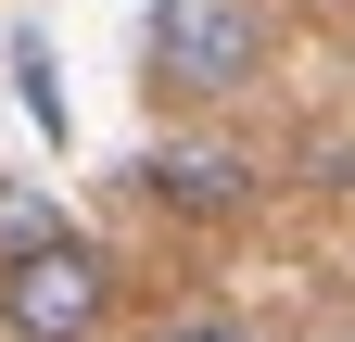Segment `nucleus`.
I'll use <instances>...</instances> for the list:
<instances>
[{
	"label": "nucleus",
	"mask_w": 355,
	"mask_h": 342,
	"mask_svg": "<svg viewBox=\"0 0 355 342\" xmlns=\"http://www.w3.org/2000/svg\"><path fill=\"white\" fill-rule=\"evenodd\" d=\"M266 0H153V26H140V89L178 102V114H216V102H241L254 76H266Z\"/></svg>",
	"instance_id": "nucleus-1"
},
{
	"label": "nucleus",
	"mask_w": 355,
	"mask_h": 342,
	"mask_svg": "<svg viewBox=\"0 0 355 342\" xmlns=\"http://www.w3.org/2000/svg\"><path fill=\"white\" fill-rule=\"evenodd\" d=\"M114 305H127V291H114V253L76 241V228L0 253V342H102Z\"/></svg>",
	"instance_id": "nucleus-2"
},
{
	"label": "nucleus",
	"mask_w": 355,
	"mask_h": 342,
	"mask_svg": "<svg viewBox=\"0 0 355 342\" xmlns=\"http://www.w3.org/2000/svg\"><path fill=\"white\" fill-rule=\"evenodd\" d=\"M140 190L165 203V216H254V152H229V140H165V152H140Z\"/></svg>",
	"instance_id": "nucleus-3"
},
{
	"label": "nucleus",
	"mask_w": 355,
	"mask_h": 342,
	"mask_svg": "<svg viewBox=\"0 0 355 342\" xmlns=\"http://www.w3.org/2000/svg\"><path fill=\"white\" fill-rule=\"evenodd\" d=\"M13 102H26V127H38V140H76L64 76H51V38H38V26H13Z\"/></svg>",
	"instance_id": "nucleus-4"
},
{
	"label": "nucleus",
	"mask_w": 355,
	"mask_h": 342,
	"mask_svg": "<svg viewBox=\"0 0 355 342\" xmlns=\"http://www.w3.org/2000/svg\"><path fill=\"white\" fill-rule=\"evenodd\" d=\"M153 342H254V330H241V317H229V305H191V317H165V330H153Z\"/></svg>",
	"instance_id": "nucleus-5"
},
{
	"label": "nucleus",
	"mask_w": 355,
	"mask_h": 342,
	"mask_svg": "<svg viewBox=\"0 0 355 342\" xmlns=\"http://www.w3.org/2000/svg\"><path fill=\"white\" fill-rule=\"evenodd\" d=\"M64 216H51V203H26V190H0V253H13V241H51Z\"/></svg>",
	"instance_id": "nucleus-6"
},
{
	"label": "nucleus",
	"mask_w": 355,
	"mask_h": 342,
	"mask_svg": "<svg viewBox=\"0 0 355 342\" xmlns=\"http://www.w3.org/2000/svg\"><path fill=\"white\" fill-rule=\"evenodd\" d=\"M304 13H343V0H304Z\"/></svg>",
	"instance_id": "nucleus-7"
}]
</instances>
